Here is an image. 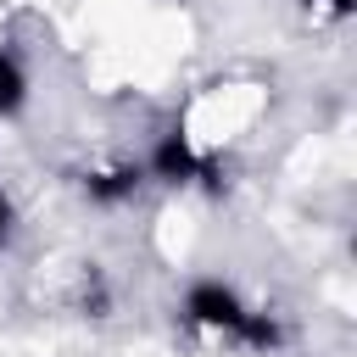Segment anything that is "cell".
I'll return each instance as SVG.
<instances>
[{"label": "cell", "mask_w": 357, "mask_h": 357, "mask_svg": "<svg viewBox=\"0 0 357 357\" xmlns=\"http://www.w3.org/2000/svg\"><path fill=\"white\" fill-rule=\"evenodd\" d=\"M190 318H195V324H212V329H234L245 312H240V301H234L223 284H195V290H190Z\"/></svg>", "instance_id": "1"}, {"label": "cell", "mask_w": 357, "mask_h": 357, "mask_svg": "<svg viewBox=\"0 0 357 357\" xmlns=\"http://www.w3.org/2000/svg\"><path fill=\"white\" fill-rule=\"evenodd\" d=\"M22 106V73L11 56H0V112H17Z\"/></svg>", "instance_id": "4"}, {"label": "cell", "mask_w": 357, "mask_h": 357, "mask_svg": "<svg viewBox=\"0 0 357 357\" xmlns=\"http://www.w3.org/2000/svg\"><path fill=\"white\" fill-rule=\"evenodd\" d=\"M6 223H11V206H6V195H0V240H6Z\"/></svg>", "instance_id": "5"}, {"label": "cell", "mask_w": 357, "mask_h": 357, "mask_svg": "<svg viewBox=\"0 0 357 357\" xmlns=\"http://www.w3.org/2000/svg\"><path fill=\"white\" fill-rule=\"evenodd\" d=\"M156 173H162V178H173V184H178V178H190V173H195V151H190L178 134H167V139H162V151H156Z\"/></svg>", "instance_id": "2"}, {"label": "cell", "mask_w": 357, "mask_h": 357, "mask_svg": "<svg viewBox=\"0 0 357 357\" xmlns=\"http://www.w3.org/2000/svg\"><path fill=\"white\" fill-rule=\"evenodd\" d=\"M134 184H139V167H112V173L89 178V195L95 201H123V195H134Z\"/></svg>", "instance_id": "3"}]
</instances>
